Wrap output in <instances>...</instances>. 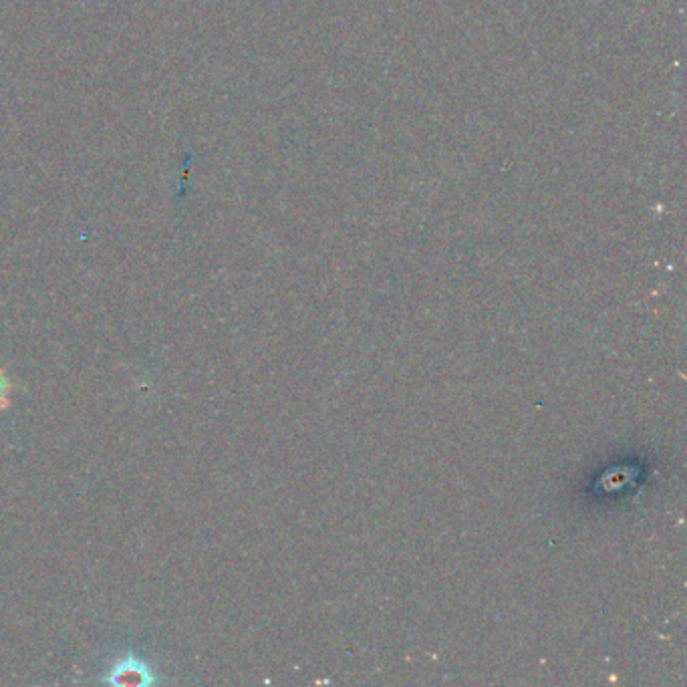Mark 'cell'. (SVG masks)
<instances>
[{
	"instance_id": "7a4b0ae2",
	"label": "cell",
	"mask_w": 687,
	"mask_h": 687,
	"mask_svg": "<svg viewBox=\"0 0 687 687\" xmlns=\"http://www.w3.org/2000/svg\"><path fill=\"white\" fill-rule=\"evenodd\" d=\"M9 394H11V382H9V377L4 375V372L0 369V409L9 407Z\"/></svg>"
},
{
	"instance_id": "6da1fadb",
	"label": "cell",
	"mask_w": 687,
	"mask_h": 687,
	"mask_svg": "<svg viewBox=\"0 0 687 687\" xmlns=\"http://www.w3.org/2000/svg\"><path fill=\"white\" fill-rule=\"evenodd\" d=\"M103 681L110 686L149 687L158 681V674L154 672L152 665L129 654L113 665L107 676L103 677Z\"/></svg>"
}]
</instances>
